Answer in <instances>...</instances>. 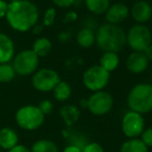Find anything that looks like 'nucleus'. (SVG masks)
I'll return each instance as SVG.
<instances>
[{
    "label": "nucleus",
    "instance_id": "f257e3e1",
    "mask_svg": "<svg viewBox=\"0 0 152 152\" xmlns=\"http://www.w3.org/2000/svg\"><path fill=\"white\" fill-rule=\"evenodd\" d=\"M39 9L30 0H14L9 3L5 16L9 25L14 30L26 32L38 24Z\"/></svg>",
    "mask_w": 152,
    "mask_h": 152
},
{
    "label": "nucleus",
    "instance_id": "f03ea898",
    "mask_svg": "<svg viewBox=\"0 0 152 152\" xmlns=\"http://www.w3.org/2000/svg\"><path fill=\"white\" fill-rule=\"evenodd\" d=\"M96 44L103 52L118 53L126 44V32L119 25L106 22L96 31Z\"/></svg>",
    "mask_w": 152,
    "mask_h": 152
},
{
    "label": "nucleus",
    "instance_id": "7ed1b4c3",
    "mask_svg": "<svg viewBox=\"0 0 152 152\" xmlns=\"http://www.w3.org/2000/svg\"><path fill=\"white\" fill-rule=\"evenodd\" d=\"M127 104L130 110L139 114H147L152 110V85L139 83L134 86L127 96Z\"/></svg>",
    "mask_w": 152,
    "mask_h": 152
},
{
    "label": "nucleus",
    "instance_id": "20e7f679",
    "mask_svg": "<svg viewBox=\"0 0 152 152\" xmlns=\"http://www.w3.org/2000/svg\"><path fill=\"white\" fill-rule=\"evenodd\" d=\"M15 120L18 126L24 130H36L43 125L45 116L37 105H24L17 110Z\"/></svg>",
    "mask_w": 152,
    "mask_h": 152
},
{
    "label": "nucleus",
    "instance_id": "39448f33",
    "mask_svg": "<svg viewBox=\"0 0 152 152\" xmlns=\"http://www.w3.org/2000/svg\"><path fill=\"white\" fill-rule=\"evenodd\" d=\"M151 30L144 24H135L131 26L126 34V43L132 51L144 52L148 46L151 45Z\"/></svg>",
    "mask_w": 152,
    "mask_h": 152
},
{
    "label": "nucleus",
    "instance_id": "423d86ee",
    "mask_svg": "<svg viewBox=\"0 0 152 152\" xmlns=\"http://www.w3.org/2000/svg\"><path fill=\"white\" fill-rule=\"evenodd\" d=\"M39 64L40 57L32 51V49H24L13 58V67L16 74L20 76L32 75L38 70Z\"/></svg>",
    "mask_w": 152,
    "mask_h": 152
},
{
    "label": "nucleus",
    "instance_id": "0eeeda50",
    "mask_svg": "<svg viewBox=\"0 0 152 152\" xmlns=\"http://www.w3.org/2000/svg\"><path fill=\"white\" fill-rule=\"evenodd\" d=\"M110 73L104 70L100 65L91 66L83 75V83L88 90L94 92L102 91L107 86Z\"/></svg>",
    "mask_w": 152,
    "mask_h": 152
},
{
    "label": "nucleus",
    "instance_id": "6e6552de",
    "mask_svg": "<svg viewBox=\"0 0 152 152\" xmlns=\"http://www.w3.org/2000/svg\"><path fill=\"white\" fill-rule=\"evenodd\" d=\"M61 81L58 73L50 68H43L37 70L32 74V87L41 93H48L53 91L55 86Z\"/></svg>",
    "mask_w": 152,
    "mask_h": 152
},
{
    "label": "nucleus",
    "instance_id": "1a4fd4ad",
    "mask_svg": "<svg viewBox=\"0 0 152 152\" xmlns=\"http://www.w3.org/2000/svg\"><path fill=\"white\" fill-rule=\"evenodd\" d=\"M114 99L110 93L105 91L94 92L88 98V110L95 116H104L112 110Z\"/></svg>",
    "mask_w": 152,
    "mask_h": 152
},
{
    "label": "nucleus",
    "instance_id": "9d476101",
    "mask_svg": "<svg viewBox=\"0 0 152 152\" xmlns=\"http://www.w3.org/2000/svg\"><path fill=\"white\" fill-rule=\"evenodd\" d=\"M122 131L128 139H134L142 134L145 129L143 116L135 112H127L122 119Z\"/></svg>",
    "mask_w": 152,
    "mask_h": 152
},
{
    "label": "nucleus",
    "instance_id": "9b49d317",
    "mask_svg": "<svg viewBox=\"0 0 152 152\" xmlns=\"http://www.w3.org/2000/svg\"><path fill=\"white\" fill-rule=\"evenodd\" d=\"M104 15H105V20L107 23L119 25L128 18L129 9L125 3L117 2L110 4V7H108Z\"/></svg>",
    "mask_w": 152,
    "mask_h": 152
},
{
    "label": "nucleus",
    "instance_id": "f8f14e48",
    "mask_svg": "<svg viewBox=\"0 0 152 152\" xmlns=\"http://www.w3.org/2000/svg\"><path fill=\"white\" fill-rule=\"evenodd\" d=\"M129 13H130L132 19L137 23L143 24L151 19L152 7L150 5L149 2H147L145 0H140V1H137L131 7V10Z\"/></svg>",
    "mask_w": 152,
    "mask_h": 152
},
{
    "label": "nucleus",
    "instance_id": "ddd939ff",
    "mask_svg": "<svg viewBox=\"0 0 152 152\" xmlns=\"http://www.w3.org/2000/svg\"><path fill=\"white\" fill-rule=\"evenodd\" d=\"M149 61L144 52L133 51L130 53L126 61V68L132 74H141L148 68Z\"/></svg>",
    "mask_w": 152,
    "mask_h": 152
},
{
    "label": "nucleus",
    "instance_id": "4468645a",
    "mask_svg": "<svg viewBox=\"0 0 152 152\" xmlns=\"http://www.w3.org/2000/svg\"><path fill=\"white\" fill-rule=\"evenodd\" d=\"M15 56V44L7 34L0 32V64L10 63Z\"/></svg>",
    "mask_w": 152,
    "mask_h": 152
},
{
    "label": "nucleus",
    "instance_id": "2eb2a0df",
    "mask_svg": "<svg viewBox=\"0 0 152 152\" xmlns=\"http://www.w3.org/2000/svg\"><path fill=\"white\" fill-rule=\"evenodd\" d=\"M19 137L16 130L11 127H4L0 129V147L5 150H11L18 145Z\"/></svg>",
    "mask_w": 152,
    "mask_h": 152
},
{
    "label": "nucleus",
    "instance_id": "dca6fc26",
    "mask_svg": "<svg viewBox=\"0 0 152 152\" xmlns=\"http://www.w3.org/2000/svg\"><path fill=\"white\" fill-rule=\"evenodd\" d=\"M59 115L67 126H72L78 121L80 117V110L74 104H67L59 110Z\"/></svg>",
    "mask_w": 152,
    "mask_h": 152
},
{
    "label": "nucleus",
    "instance_id": "f3484780",
    "mask_svg": "<svg viewBox=\"0 0 152 152\" xmlns=\"http://www.w3.org/2000/svg\"><path fill=\"white\" fill-rule=\"evenodd\" d=\"M76 42L83 48H90L96 42V32L93 28L83 27L77 32Z\"/></svg>",
    "mask_w": 152,
    "mask_h": 152
},
{
    "label": "nucleus",
    "instance_id": "a211bd4d",
    "mask_svg": "<svg viewBox=\"0 0 152 152\" xmlns=\"http://www.w3.org/2000/svg\"><path fill=\"white\" fill-rule=\"evenodd\" d=\"M120 58L116 52H103L99 59V65L107 72H113L118 68Z\"/></svg>",
    "mask_w": 152,
    "mask_h": 152
},
{
    "label": "nucleus",
    "instance_id": "6ab92c4d",
    "mask_svg": "<svg viewBox=\"0 0 152 152\" xmlns=\"http://www.w3.org/2000/svg\"><path fill=\"white\" fill-rule=\"evenodd\" d=\"M86 7L94 15H103L110 7V0H85Z\"/></svg>",
    "mask_w": 152,
    "mask_h": 152
},
{
    "label": "nucleus",
    "instance_id": "aec40b11",
    "mask_svg": "<svg viewBox=\"0 0 152 152\" xmlns=\"http://www.w3.org/2000/svg\"><path fill=\"white\" fill-rule=\"evenodd\" d=\"M52 49V43L48 38H39L34 41L32 45V51L38 55L39 57H45L50 53Z\"/></svg>",
    "mask_w": 152,
    "mask_h": 152
},
{
    "label": "nucleus",
    "instance_id": "412c9836",
    "mask_svg": "<svg viewBox=\"0 0 152 152\" xmlns=\"http://www.w3.org/2000/svg\"><path fill=\"white\" fill-rule=\"evenodd\" d=\"M72 88L67 81L61 80L53 89V96L59 102H65L71 97Z\"/></svg>",
    "mask_w": 152,
    "mask_h": 152
},
{
    "label": "nucleus",
    "instance_id": "4be33fe9",
    "mask_svg": "<svg viewBox=\"0 0 152 152\" xmlns=\"http://www.w3.org/2000/svg\"><path fill=\"white\" fill-rule=\"evenodd\" d=\"M120 152H148V147L141 139H129L122 144Z\"/></svg>",
    "mask_w": 152,
    "mask_h": 152
},
{
    "label": "nucleus",
    "instance_id": "5701e85b",
    "mask_svg": "<svg viewBox=\"0 0 152 152\" xmlns=\"http://www.w3.org/2000/svg\"><path fill=\"white\" fill-rule=\"evenodd\" d=\"M31 152H58V148H57L56 144L54 142L50 141L47 139H42L37 141L36 143L32 145Z\"/></svg>",
    "mask_w": 152,
    "mask_h": 152
},
{
    "label": "nucleus",
    "instance_id": "b1692460",
    "mask_svg": "<svg viewBox=\"0 0 152 152\" xmlns=\"http://www.w3.org/2000/svg\"><path fill=\"white\" fill-rule=\"evenodd\" d=\"M16 77V71L10 63L0 64V83H9Z\"/></svg>",
    "mask_w": 152,
    "mask_h": 152
},
{
    "label": "nucleus",
    "instance_id": "393cba45",
    "mask_svg": "<svg viewBox=\"0 0 152 152\" xmlns=\"http://www.w3.org/2000/svg\"><path fill=\"white\" fill-rule=\"evenodd\" d=\"M67 139H68V142H69L70 146H75V147H78L79 149H81V150H83V148H85V146L89 143L87 137L80 132L69 133Z\"/></svg>",
    "mask_w": 152,
    "mask_h": 152
},
{
    "label": "nucleus",
    "instance_id": "a878e982",
    "mask_svg": "<svg viewBox=\"0 0 152 152\" xmlns=\"http://www.w3.org/2000/svg\"><path fill=\"white\" fill-rule=\"evenodd\" d=\"M55 19H56V10L54 7H49L46 10L43 17V25L47 27L52 26L55 22Z\"/></svg>",
    "mask_w": 152,
    "mask_h": 152
},
{
    "label": "nucleus",
    "instance_id": "bb28decb",
    "mask_svg": "<svg viewBox=\"0 0 152 152\" xmlns=\"http://www.w3.org/2000/svg\"><path fill=\"white\" fill-rule=\"evenodd\" d=\"M38 107H39V110H40L41 112L43 113V115H44V116H46V115L50 114V113L52 112L53 103L50 101V100L44 99V100H42L40 103H39Z\"/></svg>",
    "mask_w": 152,
    "mask_h": 152
},
{
    "label": "nucleus",
    "instance_id": "cd10ccee",
    "mask_svg": "<svg viewBox=\"0 0 152 152\" xmlns=\"http://www.w3.org/2000/svg\"><path fill=\"white\" fill-rule=\"evenodd\" d=\"M141 140L147 147H152V127L144 129L141 134Z\"/></svg>",
    "mask_w": 152,
    "mask_h": 152
},
{
    "label": "nucleus",
    "instance_id": "c85d7f7f",
    "mask_svg": "<svg viewBox=\"0 0 152 152\" xmlns=\"http://www.w3.org/2000/svg\"><path fill=\"white\" fill-rule=\"evenodd\" d=\"M83 152H104V150L100 144L96 142H89L83 149Z\"/></svg>",
    "mask_w": 152,
    "mask_h": 152
},
{
    "label": "nucleus",
    "instance_id": "c756f323",
    "mask_svg": "<svg viewBox=\"0 0 152 152\" xmlns=\"http://www.w3.org/2000/svg\"><path fill=\"white\" fill-rule=\"evenodd\" d=\"M52 2L57 7H61V9H68V7H72L76 3V0H52Z\"/></svg>",
    "mask_w": 152,
    "mask_h": 152
},
{
    "label": "nucleus",
    "instance_id": "7c9ffc66",
    "mask_svg": "<svg viewBox=\"0 0 152 152\" xmlns=\"http://www.w3.org/2000/svg\"><path fill=\"white\" fill-rule=\"evenodd\" d=\"M7 7H9V2L4 0H0V20L5 18L7 13Z\"/></svg>",
    "mask_w": 152,
    "mask_h": 152
},
{
    "label": "nucleus",
    "instance_id": "2f4dec72",
    "mask_svg": "<svg viewBox=\"0 0 152 152\" xmlns=\"http://www.w3.org/2000/svg\"><path fill=\"white\" fill-rule=\"evenodd\" d=\"M9 152H31V151H30V149H28L26 146L17 145L14 148H12L11 150H9Z\"/></svg>",
    "mask_w": 152,
    "mask_h": 152
},
{
    "label": "nucleus",
    "instance_id": "473e14b6",
    "mask_svg": "<svg viewBox=\"0 0 152 152\" xmlns=\"http://www.w3.org/2000/svg\"><path fill=\"white\" fill-rule=\"evenodd\" d=\"M76 18H77V15H76L75 12H70V13H68L67 15H66V18H65V21H75Z\"/></svg>",
    "mask_w": 152,
    "mask_h": 152
},
{
    "label": "nucleus",
    "instance_id": "72a5a7b5",
    "mask_svg": "<svg viewBox=\"0 0 152 152\" xmlns=\"http://www.w3.org/2000/svg\"><path fill=\"white\" fill-rule=\"evenodd\" d=\"M63 152H83V150L79 149L78 147H75V146H70L68 145L67 147L64 149Z\"/></svg>",
    "mask_w": 152,
    "mask_h": 152
},
{
    "label": "nucleus",
    "instance_id": "f704fd0d",
    "mask_svg": "<svg viewBox=\"0 0 152 152\" xmlns=\"http://www.w3.org/2000/svg\"><path fill=\"white\" fill-rule=\"evenodd\" d=\"M144 54L146 55L148 61H152V44L147 47V49L144 51Z\"/></svg>",
    "mask_w": 152,
    "mask_h": 152
},
{
    "label": "nucleus",
    "instance_id": "c9c22d12",
    "mask_svg": "<svg viewBox=\"0 0 152 152\" xmlns=\"http://www.w3.org/2000/svg\"><path fill=\"white\" fill-rule=\"evenodd\" d=\"M68 38H69V34H68V32H61L58 37V39H59L61 42V41H63V42H66V41L68 40Z\"/></svg>",
    "mask_w": 152,
    "mask_h": 152
},
{
    "label": "nucleus",
    "instance_id": "e433bc0d",
    "mask_svg": "<svg viewBox=\"0 0 152 152\" xmlns=\"http://www.w3.org/2000/svg\"><path fill=\"white\" fill-rule=\"evenodd\" d=\"M79 105L83 108H88V99H86V98L81 99L80 102H79Z\"/></svg>",
    "mask_w": 152,
    "mask_h": 152
},
{
    "label": "nucleus",
    "instance_id": "4c0bfd02",
    "mask_svg": "<svg viewBox=\"0 0 152 152\" xmlns=\"http://www.w3.org/2000/svg\"><path fill=\"white\" fill-rule=\"evenodd\" d=\"M42 28H43V26H40V25H38V24H37V25L34 26V27L32 28V29H34V34H40V31L42 30Z\"/></svg>",
    "mask_w": 152,
    "mask_h": 152
},
{
    "label": "nucleus",
    "instance_id": "58836bf2",
    "mask_svg": "<svg viewBox=\"0 0 152 152\" xmlns=\"http://www.w3.org/2000/svg\"><path fill=\"white\" fill-rule=\"evenodd\" d=\"M4 1H7V2H12V1H14V0H4Z\"/></svg>",
    "mask_w": 152,
    "mask_h": 152
}]
</instances>
